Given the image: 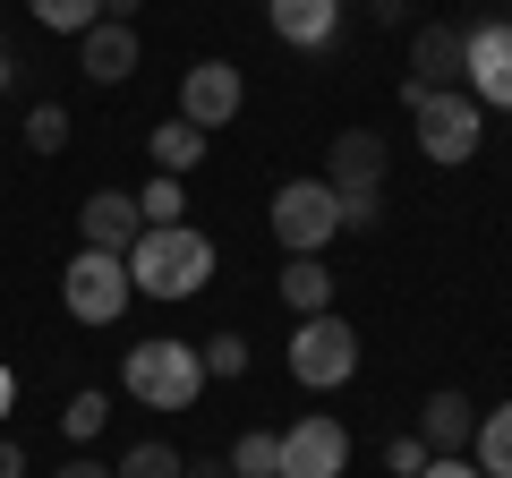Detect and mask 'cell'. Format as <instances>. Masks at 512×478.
I'll use <instances>...</instances> for the list:
<instances>
[{
	"instance_id": "1",
	"label": "cell",
	"mask_w": 512,
	"mask_h": 478,
	"mask_svg": "<svg viewBox=\"0 0 512 478\" xmlns=\"http://www.w3.org/2000/svg\"><path fill=\"white\" fill-rule=\"evenodd\" d=\"M205 274H214V239L188 231V222L137 231V248H128V282H137L146 299H197Z\"/></svg>"
},
{
	"instance_id": "2",
	"label": "cell",
	"mask_w": 512,
	"mask_h": 478,
	"mask_svg": "<svg viewBox=\"0 0 512 478\" xmlns=\"http://www.w3.org/2000/svg\"><path fill=\"white\" fill-rule=\"evenodd\" d=\"M120 385H128V402H146V410H188L205 393V359H197V342H128V359H120Z\"/></svg>"
},
{
	"instance_id": "3",
	"label": "cell",
	"mask_w": 512,
	"mask_h": 478,
	"mask_svg": "<svg viewBox=\"0 0 512 478\" xmlns=\"http://www.w3.org/2000/svg\"><path fill=\"white\" fill-rule=\"evenodd\" d=\"M291 376L308 393H333V385H350L359 376V325H342V316H299V333H291Z\"/></svg>"
},
{
	"instance_id": "4",
	"label": "cell",
	"mask_w": 512,
	"mask_h": 478,
	"mask_svg": "<svg viewBox=\"0 0 512 478\" xmlns=\"http://www.w3.org/2000/svg\"><path fill=\"white\" fill-rule=\"evenodd\" d=\"M274 239H282V257H316L333 231H342V197H333L325 180H282L274 188Z\"/></svg>"
},
{
	"instance_id": "5",
	"label": "cell",
	"mask_w": 512,
	"mask_h": 478,
	"mask_svg": "<svg viewBox=\"0 0 512 478\" xmlns=\"http://www.w3.org/2000/svg\"><path fill=\"white\" fill-rule=\"evenodd\" d=\"M137 299V282H128V257H103V248H77L69 274H60V308L77 316V325H111V316Z\"/></svg>"
},
{
	"instance_id": "6",
	"label": "cell",
	"mask_w": 512,
	"mask_h": 478,
	"mask_svg": "<svg viewBox=\"0 0 512 478\" xmlns=\"http://www.w3.org/2000/svg\"><path fill=\"white\" fill-rule=\"evenodd\" d=\"M461 94L478 111H512V18L461 26Z\"/></svg>"
},
{
	"instance_id": "7",
	"label": "cell",
	"mask_w": 512,
	"mask_h": 478,
	"mask_svg": "<svg viewBox=\"0 0 512 478\" xmlns=\"http://www.w3.org/2000/svg\"><path fill=\"white\" fill-rule=\"evenodd\" d=\"M410 120H419V154H427V163H470L478 137H487V111H478L461 86L453 94H427Z\"/></svg>"
},
{
	"instance_id": "8",
	"label": "cell",
	"mask_w": 512,
	"mask_h": 478,
	"mask_svg": "<svg viewBox=\"0 0 512 478\" xmlns=\"http://www.w3.org/2000/svg\"><path fill=\"white\" fill-rule=\"evenodd\" d=\"M239 103H248V77H239L231 60H197V69L180 77V120H188V129H205V137L231 129Z\"/></svg>"
},
{
	"instance_id": "9",
	"label": "cell",
	"mask_w": 512,
	"mask_h": 478,
	"mask_svg": "<svg viewBox=\"0 0 512 478\" xmlns=\"http://www.w3.org/2000/svg\"><path fill=\"white\" fill-rule=\"evenodd\" d=\"M384 163H393V154H384V137L376 129H342L333 137V154H325V188L333 197H384Z\"/></svg>"
},
{
	"instance_id": "10",
	"label": "cell",
	"mask_w": 512,
	"mask_h": 478,
	"mask_svg": "<svg viewBox=\"0 0 512 478\" xmlns=\"http://www.w3.org/2000/svg\"><path fill=\"white\" fill-rule=\"evenodd\" d=\"M350 470V427L342 419H299L291 436H282V478H342Z\"/></svg>"
},
{
	"instance_id": "11",
	"label": "cell",
	"mask_w": 512,
	"mask_h": 478,
	"mask_svg": "<svg viewBox=\"0 0 512 478\" xmlns=\"http://www.w3.org/2000/svg\"><path fill=\"white\" fill-rule=\"evenodd\" d=\"M461 86V26H419L410 43V77H402V103L419 111L427 94H453Z\"/></svg>"
},
{
	"instance_id": "12",
	"label": "cell",
	"mask_w": 512,
	"mask_h": 478,
	"mask_svg": "<svg viewBox=\"0 0 512 478\" xmlns=\"http://www.w3.org/2000/svg\"><path fill=\"white\" fill-rule=\"evenodd\" d=\"M137 231H146V214H137V197H120V188H94V197L77 205V248L128 257V248H137Z\"/></svg>"
},
{
	"instance_id": "13",
	"label": "cell",
	"mask_w": 512,
	"mask_h": 478,
	"mask_svg": "<svg viewBox=\"0 0 512 478\" xmlns=\"http://www.w3.org/2000/svg\"><path fill=\"white\" fill-rule=\"evenodd\" d=\"M265 26H274L291 52H325L333 26H342V0H265Z\"/></svg>"
},
{
	"instance_id": "14",
	"label": "cell",
	"mask_w": 512,
	"mask_h": 478,
	"mask_svg": "<svg viewBox=\"0 0 512 478\" xmlns=\"http://www.w3.org/2000/svg\"><path fill=\"white\" fill-rule=\"evenodd\" d=\"M77 69H86L94 86H120V77L137 69V26H111V18H94L86 35H77Z\"/></svg>"
},
{
	"instance_id": "15",
	"label": "cell",
	"mask_w": 512,
	"mask_h": 478,
	"mask_svg": "<svg viewBox=\"0 0 512 478\" xmlns=\"http://www.w3.org/2000/svg\"><path fill=\"white\" fill-rule=\"evenodd\" d=\"M470 436H478L470 393H427V410H419V444L427 453H470Z\"/></svg>"
},
{
	"instance_id": "16",
	"label": "cell",
	"mask_w": 512,
	"mask_h": 478,
	"mask_svg": "<svg viewBox=\"0 0 512 478\" xmlns=\"http://www.w3.org/2000/svg\"><path fill=\"white\" fill-rule=\"evenodd\" d=\"M282 308L291 316H325L333 308V265L325 257H291L282 265Z\"/></svg>"
},
{
	"instance_id": "17",
	"label": "cell",
	"mask_w": 512,
	"mask_h": 478,
	"mask_svg": "<svg viewBox=\"0 0 512 478\" xmlns=\"http://www.w3.org/2000/svg\"><path fill=\"white\" fill-rule=\"evenodd\" d=\"M146 154H154V171H171V180H180V171H197V163H205V129H188V120H163V129L146 137Z\"/></svg>"
},
{
	"instance_id": "18",
	"label": "cell",
	"mask_w": 512,
	"mask_h": 478,
	"mask_svg": "<svg viewBox=\"0 0 512 478\" xmlns=\"http://www.w3.org/2000/svg\"><path fill=\"white\" fill-rule=\"evenodd\" d=\"M470 453H478V478H512V402H495L487 419H478Z\"/></svg>"
},
{
	"instance_id": "19",
	"label": "cell",
	"mask_w": 512,
	"mask_h": 478,
	"mask_svg": "<svg viewBox=\"0 0 512 478\" xmlns=\"http://www.w3.org/2000/svg\"><path fill=\"white\" fill-rule=\"evenodd\" d=\"M188 461H180V444H163V436H146V444H128L120 461H111V478H180Z\"/></svg>"
},
{
	"instance_id": "20",
	"label": "cell",
	"mask_w": 512,
	"mask_h": 478,
	"mask_svg": "<svg viewBox=\"0 0 512 478\" xmlns=\"http://www.w3.org/2000/svg\"><path fill=\"white\" fill-rule=\"evenodd\" d=\"M231 478H282V436L274 427H248L231 444Z\"/></svg>"
},
{
	"instance_id": "21",
	"label": "cell",
	"mask_w": 512,
	"mask_h": 478,
	"mask_svg": "<svg viewBox=\"0 0 512 478\" xmlns=\"http://www.w3.org/2000/svg\"><path fill=\"white\" fill-rule=\"evenodd\" d=\"M137 214H146V231H163V222H188V188L171 180V171H154V180L137 188Z\"/></svg>"
},
{
	"instance_id": "22",
	"label": "cell",
	"mask_w": 512,
	"mask_h": 478,
	"mask_svg": "<svg viewBox=\"0 0 512 478\" xmlns=\"http://www.w3.org/2000/svg\"><path fill=\"white\" fill-rule=\"evenodd\" d=\"M103 419H111V402H103V393H69V410H60V436H69V444H94V436H103Z\"/></svg>"
},
{
	"instance_id": "23",
	"label": "cell",
	"mask_w": 512,
	"mask_h": 478,
	"mask_svg": "<svg viewBox=\"0 0 512 478\" xmlns=\"http://www.w3.org/2000/svg\"><path fill=\"white\" fill-rule=\"evenodd\" d=\"M35 9V26H52V35H86L94 18H103V0H26Z\"/></svg>"
},
{
	"instance_id": "24",
	"label": "cell",
	"mask_w": 512,
	"mask_h": 478,
	"mask_svg": "<svg viewBox=\"0 0 512 478\" xmlns=\"http://www.w3.org/2000/svg\"><path fill=\"white\" fill-rule=\"evenodd\" d=\"M60 146H69V111L35 103V111H26V154H60Z\"/></svg>"
},
{
	"instance_id": "25",
	"label": "cell",
	"mask_w": 512,
	"mask_h": 478,
	"mask_svg": "<svg viewBox=\"0 0 512 478\" xmlns=\"http://www.w3.org/2000/svg\"><path fill=\"white\" fill-rule=\"evenodd\" d=\"M197 359H205V376H248V342H239V333H214Z\"/></svg>"
},
{
	"instance_id": "26",
	"label": "cell",
	"mask_w": 512,
	"mask_h": 478,
	"mask_svg": "<svg viewBox=\"0 0 512 478\" xmlns=\"http://www.w3.org/2000/svg\"><path fill=\"white\" fill-rule=\"evenodd\" d=\"M427 461H436V453H427L419 436H393V444H384V470H402V478H419Z\"/></svg>"
},
{
	"instance_id": "27",
	"label": "cell",
	"mask_w": 512,
	"mask_h": 478,
	"mask_svg": "<svg viewBox=\"0 0 512 478\" xmlns=\"http://www.w3.org/2000/svg\"><path fill=\"white\" fill-rule=\"evenodd\" d=\"M419 478H478V461H461V453H436Z\"/></svg>"
},
{
	"instance_id": "28",
	"label": "cell",
	"mask_w": 512,
	"mask_h": 478,
	"mask_svg": "<svg viewBox=\"0 0 512 478\" xmlns=\"http://www.w3.org/2000/svg\"><path fill=\"white\" fill-rule=\"evenodd\" d=\"M0 478H26V444L18 436H0Z\"/></svg>"
},
{
	"instance_id": "29",
	"label": "cell",
	"mask_w": 512,
	"mask_h": 478,
	"mask_svg": "<svg viewBox=\"0 0 512 478\" xmlns=\"http://www.w3.org/2000/svg\"><path fill=\"white\" fill-rule=\"evenodd\" d=\"M52 478H111V461H60Z\"/></svg>"
},
{
	"instance_id": "30",
	"label": "cell",
	"mask_w": 512,
	"mask_h": 478,
	"mask_svg": "<svg viewBox=\"0 0 512 478\" xmlns=\"http://www.w3.org/2000/svg\"><path fill=\"white\" fill-rule=\"evenodd\" d=\"M137 9H146V0H103V18H111V26H137Z\"/></svg>"
},
{
	"instance_id": "31",
	"label": "cell",
	"mask_w": 512,
	"mask_h": 478,
	"mask_svg": "<svg viewBox=\"0 0 512 478\" xmlns=\"http://www.w3.org/2000/svg\"><path fill=\"white\" fill-rule=\"evenodd\" d=\"M367 9H376L384 26H402V18H410V0H367Z\"/></svg>"
},
{
	"instance_id": "32",
	"label": "cell",
	"mask_w": 512,
	"mask_h": 478,
	"mask_svg": "<svg viewBox=\"0 0 512 478\" xmlns=\"http://www.w3.org/2000/svg\"><path fill=\"white\" fill-rule=\"evenodd\" d=\"M9 410H18V376L0 368V419H9Z\"/></svg>"
},
{
	"instance_id": "33",
	"label": "cell",
	"mask_w": 512,
	"mask_h": 478,
	"mask_svg": "<svg viewBox=\"0 0 512 478\" xmlns=\"http://www.w3.org/2000/svg\"><path fill=\"white\" fill-rule=\"evenodd\" d=\"M180 478H231V470H222V461H188Z\"/></svg>"
},
{
	"instance_id": "34",
	"label": "cell",
	"mask_w": 512,
	"mask_h": 478,
	"mask_svg": "<svg viewBox=\"0 0 512 478\" xmlns=\"http://www.w3.org/2000/svg\"><path fill=\"white\" fill-rule=\"evenodd\" d=\"M0 86H9V60H0Z\"/></svg>"
},
{
	"instance_id": "35",
	"label": "cell",
	"mask_w": 512,
	"mask_h": 478,
	"mask_svg": "<svg viewBox=\"0 0 512 478\" xmlns=\"http://www.w3.org/2000/svg\"><path fill=\"white\" fill-rule=\"evenodd\" d=\"M0 9H9V0H0Z\"/></svg>"
}]
</instances>
